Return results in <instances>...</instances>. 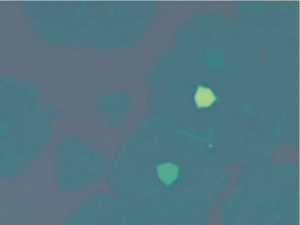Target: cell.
<instances>
[{
	"label": "cell",
	"mask_w": 300,
	"mask_h": 225,
	"mask_svg": "<svg viewBox=\"0 0 300 225\" xmlns=\"http://www.w3.org/2000/svg\"><path fill=\"white\" fill-rule=\"evenodd\" d=\"M47 135L40 114L23 109H0V177L16 176L45 147Z\"/></svg>",
	"instance_id": "cell-1"
},
{
	"label": "cell",
	"mask_w": 300,
	"mask_h": 225,
	"mask_svg": "<svg viewBox=\"0 0 300 225\" xmlns=\"http://www.w3.org/2000/svg\"><path fill=\"white\" fill-rule=\"evenodd\" d=\"M57 180L65 190L77 189L89 184L103 173L105 163L100 154L83 144L64 143L56 154Z\"/></svg>",
	"instance_id": "cell-2"
},
{
	"label": "cell",
	"mask_w": 300,
	"mask_h": 225,
	"mask_svg": "<svg viewBox=\"0 0 300 225\" xmlns=\"http://www.w3.org/2000/svg\"><path fill=\"white\" fill-rule=\"evenodd\" d=\"M195 100L196 105L199 108H206L213 104L215 96L211 89L201 87L196 91Z\"/></svg>",
	"instance_id": "cell-3"
}]
</instances>
